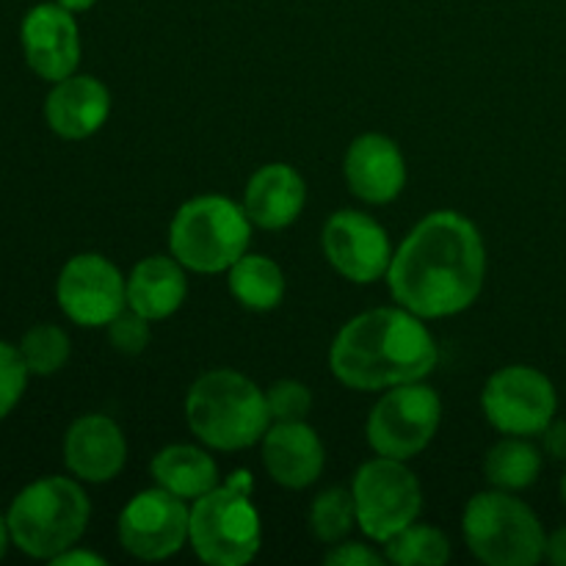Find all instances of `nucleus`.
Masks as SVG:
<instances>
[{
	"instance_id": "1",
	"label": "nucleus",
	"mask_w": 566,
	"mask_h": 566,
	"mask_svg": "<svg viewBox=\"0 0 566 566\" xmlns=\"http://www.w3.org/2000/svg\"><path fill=\"white\" fill-rule=\"evenodd\" d=\"M385 280L392 298L423 321L462 313L484 291V238L457 210H434L409 230Z\"/></svg>"
},
{
	"instance_id": "2",
	"label": "nucleus",
	"mask_w": 566,
	"mask_h": 566,
	"mask_svg": "<svg viewBox=\"0 0 566 566\" xmlns=\"http://www.w3.org/2000/svg\"><path fill=\"white\" fill-rule=\"evenodd\" d=\"M440 363V348L423 318L407 307H376L337 332L329 368L352 390L374 392L423 381Z\"/></svg>"
},
{
	"instance_id": "3",
	"label": "nucleus",
	"mask_w": 566,
	"mask_h": 566,
	"mask_svg": "<svg viewBox=\"0 0 566 566\" xmlns=\"http://www.w3.org/2000/svg\"><path fill=\"white\" fill-rule=\"evenodd\" d=\"M92 503L75 479L44 475L22 486L11 501L9 520L11 545L39 562H53L86 534Z\"/></svg>"
},
{
	"instance_id": "4",
	"label": "nucleus",
	"mask_w": 566,
	"mask_h": 566,
	"mask_svg": "<svg viewBox=\"0 0 566 566\" xmlns=\"http://www.w3.org/2000/svg\"><path fill=\"white\" fill-rule=\"evenodd\" d=\"M186 420L193 434L216 451H241L265 437L271 426L265 392L238 370H208L186 396Z\"/></svg>"
},
{
	"instance_id": "5",
	"label": "nucleus",
	"mask_w": 566,
	"mask_h": 566,
	"mask_svg": "<svg viewBox=\"0 0 566 566\" xmlns=\"http://www.w3.org/2000/svg\"><path fill=\"white\" fill-rule=\"evenodd\" d=\"M188 542L210 566H243L254 562L263 542L260 514L252 503V475L235 470L224 484L197 497L191 506Z\"/></svg>"
},
{
	"instance_id": "6",
	"label": "nucleus",
	"mask_w": 566,
	"mask_h": 566,
	"mask_svg": "<svg viewBox=\"0 0 566 566\" xmlns=\"http://www.w3.org/2000/svg\"><path fill=\"white\" fill-rule=\"evenodd\" d=\"M249 241L252 219L247 210L219 193L188 199L169 227L171 254L197 274L230 271V265L247 254Z\"/></svg>"
},
{
	"instance_id": "7",
	"label": "nucleus",
	"mask_w": 566,
	"mask_h": 566,
	"mask_svg": "<svg viewBox=\"0 0 566 566\" xmlns=\"http://www.w3.org/2000/svg\"><path fill=\"white\" fill-rule=\"evenodd\" d=\"M464 542L490 566H534L545 558L547 534L528 503L512 492H479L464 506Z\"/></svg>"
},
{
	"instance_id": "8",
	"label": "nucleus",
	"mask_w": 566,
	"mask_h": 566,
	"mask_svg": "<svg viewBox=\"0 0 566 566\" xmlns=\"http://www.w3.org/2000/svg\"><path fill=\"white\" fill-rule=\"evenodd\" d=\"M354 509L357 525L368 539L385 545L387 539L418 523L423 492L412 470L398 459H370L354 475Z\"/></svg>"
},
{
	"instance_id": "9",
	"label": "nucleus",
	"mask_w": 566,
	"mask_h": 566,
	"mask_svg": "<svg viewBox=\"0 0 566 566\" xmlns=\"http://www.w3.org/2000/svg\"><path fill=\"white\" fill-rule=\"evenodd\" d=\"M442 420V401L423 381L390 387L368 415V446L379 457L409 462L434 440Z\"/></svg>"
},
{
	"instance_id": "10",
	"label": "nucleus",
	"mask_w": 566,
	"mask_h": 566,
	"mask_svg": "<svg viewBox=\"0 0 566 566\" xmlns=\"http://www.w3.org/2000/svg\"><path fill=\"white\" fill-rule=\"evenodd\" d=\"M481 409L501 434L542 437L556 420L558 396L553 381L531 365L495 370L481 392Z\"/></svg>"
},
{
	"instance_id": "11",
	"label": "nucleus",
	"mask_w": 566,
	"mask_h": 566,
	"mask_svg": "<svg viewBox=\"0 0 566 566\" xmlns=\"http://www.w3.org/2000/svg\"><path fill=\"white\" fill-rule=\"evenodd\" d=\"M55 302L72 324L108 326L127 307V280L103 254H75L55 280Z\"/></svg>"
},
{
	"instance_id": "12",
	"label": "nucleus",
	"mask_w": 566,
	"mask_h": 566,
	"mask_svg": "<svg viewBox=\"0 0 566 566\" xmlns=\"http://www.w3.org/2000/svg\"><path fill=\"white\" fill-rule=\"evenodd\" d=\"M191 528V509L164 486L144 490L122 509L119 542L142 562H164L182 551Z\"/></svg>"
},
{
	"instance_id": "13",
	"label": "nucleus",
	"mask_w": 566,
	"mask_h": 566,
	"mask_svg": "<svg viewBox=\"0 0 566 566\" xmlns=\"http://www.w3.org/2000/svg\"><path fill=\"white\" fill-rule=\"evenodd\" d=\"M332 269L357 285L385 280L392 263V247L385 227L363 210H337L321 235Z\"/></svg>"
},
{
	"instance_id": "14",
	"label": "nucleus",
	"mask_w": 566,
	"mask_h": 566,
	"mask_svg": "<svg viewBox=\"0 0 566 566\" xmlns=\"http://www.w3.org/2000/svg\"><path fill=\"white\" fill-rule=\"evenodd\" d=\"M20 42L33 75L59 83L81 64V31L75 14L61 3H39L22 17Z\"/></svg>"
},
{
	"instance_id": "15",
	"label": "nucleus",
	"mask_w": 566,
	"mask_h": 566,
	"mask_svg": "<svg viewBox=\"0 0 566 566\" xmlns=\"http://www.w3.org/2000/svg\"><path fill=\"white\" fill-rule=\"evenodd\" d=\"M343 175L354 197L370 205H387L407 186V160L392 138L365 133L346 149Z\"/></svg>"
},
{
	"instance_id": "16",
	"label": "nucleus",
	"mask_w": 566,
	"mask_h": 566,
	"mask_svg": "<svg viewBox=\"0 0 566 566\" xmlns=\"http://www.w3.org/2000/svg\"><path fill=\"white\" fill-rule=\"evenodd\" d=\"M64 462L77 481L105 484L122 473L127 462V440L108 415H83L66 429Z\"/></svg>"
},
{
	"instance_id": "17",
	"label": "nucleus",
	"mask_w": 566,
	"mask_h": 566,
	"mask_svg": "<svg viewBox=\"0 0 566 566\" xmlns=\"http://www.w3.org/2000/svg\"><path fill=\"white\" fill-rule=\"evenodd\" d=\"M111 116V92L94 75H70L53 83L44 99V122L55 136L81 142L94 136Z\"/></svg>"
},
{
	"instance_id": "18",
	"label": "nucleus",
	"mask_w": 566,
	"mask_h": 566,
	"mask_svg": "<svg viewBox=\"0 0 566 566\" xmlns=\"http://www.w3.org/2000/svg\"><path fill=\"white\" fill-rule=\"evenodd\" d=\"M324 442L313 426L271 423L263 437V464L271 479L285 490H304L324 473Z\"/></svg>"
},
{
	"instance_id": "19",
	"label": "nucleus",
	"mask_w": 566,
	"mask_h": 566,
	"mask_svg": "<svg viewBox=\"0 0 566 566\" xmlns=\"http://www.w3.org/2000/svg\"><path fill=\"white\" fill-rule=\"evenodd\" d=\"M307 186L302 175L287 164H265L249 177L243 210L252 224L263 230H285L302 216Z\"/></svg>"
},
{
	"instance_id": "20",
	"label": "nucleus",
	"mask_w": 566,
	"mask_h": 566,
	"mask_svg": "<svg viewBox=\"0 0 566 566\" xmlns=\"http://www.w3.org/2000/svg\"><path fill=\"white\" fill-rule=\"evenodd\" d=\"M186 265L171 254H153L136 263L127 280V307L149 321H164L182 307L188 293Z\"/></svg>"
},
{
	"instance_id": "21",
	"label": "nucleus",
	"mask_w": 566,
	"mask_h": 566,
	"mask_svg": "<svg viewBox=\"0 0 566 566\" xmlns=\"http://www.w3.org/2000/svg\"><path fill=\"white\" fill-rule=\"evenodd\" d=\"M155 484L169 490L182 501H197L219 486V468L213 457L197 446H169L155 453L149 464Z\"/></svg>"
},
{
	"instance_id": "22",
	"label": "nucleus",
	"mask_w": 566,
	"mask_h": 566,
	"mask_svg": "<svg viewBox=\"0 0 566 566\" xmlns=\"http://www.w3.org/2000/svg\"><path fill=\"white\" fill-rule=\"evenodd\" d=\"M230 293L241 307L269 313L285 298V274L265 254H243L230 265Z\"/></svg>"
},
{
	"instance_id": "23",
	"label": "nucleus",
	"mask_w": 566,
	"mask_h": 566,
	"mask_svg": "<svg viewBox=\"0 0 566 566\" xmlns=\"http://www.w3.org/2000/svg\"><path fill=\"white\" fill-rule=\"evenodd\" d=\"M542 473V451L531 437H512L490 448L484 459V475L495 490L520 492L536 484Z\"/></svg>"
},
{
	"instance_id": "24",
	"label": "nucleus",
	"mask_w": 566,
	"mask_h": 566,
	"mask_svg": "<svg viewBox=\"0 0 566 566\" xmlns=\"http://www.w3.org/2000/svg\"><path fill=\"white\" fill-rule=\"evenodd\" d=\"M385 558L398 566H442L451 562V542L431 525H407L385 542Z\"/></svg>"
},
{
	"instance_id": "25",
	"label": "nucleus",
	"mask_w": 566,
	"mask_h": 566,
	"mask_svg": "<svg viewBox=\"0 0 566 566\" xmlns=\"http://www.w3.org/2000/svg\"><path fill=\"white\" fill-rule=\"evenodd\" d=\"M357 525V509H354V492L343 486H329L321 492L310 506V528L315 539L324 545H337L352 534Z\"/></svg>"
},
{
	"instance_id": "26",
	"label": "nucleus",
	"mask_w": 566,
	"mask_h": 566,
	"mask_svg": "<svg viewBox=\"0 0 566 566\" xmlns=\"http://www.w3.org/2000/svg\"><path fill=\"white\" fill-rule=\"evenodd\" d=\"M20 354L31 376H53L70 359V335L55 324H36L22 335Z\"/></svg>"
},
{
	"instance_id": "27",
	"label": "nucleus",
	"mask_w": 566,
	"mask_h": 566,
	"mask_svg": "<svg viewBox=\"0 0 566 566\" xmlns=\"http://www.w3.org/2000/svg\"><path fill=\"white\" fill-rule=\"evenodd\" d=\"M265 403H269L271 423H302L313 407V392L302 381L282 379L265 390Z\"/></svg>"
},
{
	"instance_id": "28",
	"label": "nucleus",
	"mask_w": 566,
	"mask_h": 566,
	"mask_svg": "<svg viewBox=\"0 0 566 566\" xmlns=\"http://www.w3.org/2000/svg\"><path fill=\"white\" fill-rule=\"evenodd\" d=\"M28 379H31V370H28L20 348L0 340V420L9 418L17 403L22 401Z\"/></svg>"
},
{
	"instance_id": "29",
	"label": "nucleus",
	"mask_w": 566,
	"mask_h": 566,
	"mask_svg": "<svg viewBox=\"0 0 566 566\" xmlns=\"http://www.w3.org/2000/svg\"><path fill=\"white\" fill-rule=\"evenodd\" d=\"M149 324L153 321L138 315L136 310L125 307L114 321H111L105 329H108V343L114 346V352L125 354V357H136L144 348L149 346Z\"/></svg>"
},
{
	"instance_id": "30",
	"label": "nucleus",
	"mask_w": 566,
	"mask_h": 566,
	"mask_svg": "<svg viewBox=\"0 0 566 566\" xmlns=\"http://www.w3.org/2000/svg\"><path fill=\"white\" fill-rule=\"evenodd\" d=\"M324 564L332 566H381L387 558L376 553L374 547L363 545V542H337L329 553L324 556Z\"/></svg>"
},
{
	"instance_id": "31",
	"label": "nucleus",
	"mask_w": 566,
	"mask_h": 566,
	"mask_svg": "<svg viewBox=\"0 0 566 566\" xmlns=\"http://www.w3.org/2000/svg\"><path fill=\"white\" fill-rule=\"evenodd\" d=\"M542 440H545V451L553 459H566V423L562 420H553L545 431H542Z\"/></svg>"
},
{
	"instance_id": "32",
	"label": "nucleus",
	"mask_w": 566,
	"mask_h": 566,
	"mask_svg": "<svg viewBox=\"0 0 566 566\" xmlns=\"http://www.w3.org/2000/svg\"><path fill=\"white\" fill-rule=\"evenodd\" d=\"M53 566H103L105 562L97 556V553H88V551H81V547H70V551L59 553V556L50 562Z\"/></svg>"
},
{
	"instance_id": "33",
	"label": "nucleus",
	"mask_w": 566,
	"mask_h": 566,
	"mask_svg": "<svg viewBox=\"0 0 566 566\" xmlns=\"http://www.w3.org/2000/svg\"><path fill=\"white\" fill-rule=\"evenodd\" d=\"M545 558L556 566H566V525L564 528H558L556 534L547 536Z\"/></svg>"
},
{
	"instance_id": "34",
	"label": "nucleus",
	"mask_w": 566,
	"mask_h": 566,
	"mask_svg": "<svg viewBox=\"0 0 566 566\" xmlns=\"http://www.w3.org/2000/svg\"><path fill=\"white\" fill-rule=\"evenodd\" d=\"M11 545V531H9V520L0 514V558L6 556V551H9Z\"/></svg>"
},
{
	"instance_id": "35",
	"label": "nucleus",
	"mask_w": 566,
	"mask_h": 566,
	"mask_svg": "<svg viewBox=\"0 0 566 566\" xmlns=\"http://www.w3.org/2000/svg\"><path fill=\"white\" fill-rule=\"evenodd\" d=\"M55 3H61V6H64V9H70L72 14H77V11H88V9H92V6L97 3V0H55Z\"/></svg>"
},
{
	"instance_id": "36",
	"label": "nucleus",
	"mask_w": 566,
	"mask_h": 566,
	"mask_svg": "<svg viewBox=\"0 0 566 566\" xmlns=\"http://www.w3.org/2000/svg\"><path fill=\"white\" fill-rule=\"evenodd\" d=\"M562 497H564V503H566V473H564V479H562Z\"/></svg>"
}]
</instances>
